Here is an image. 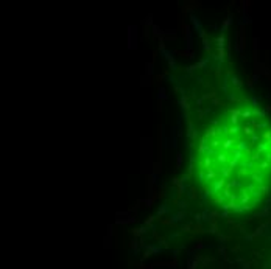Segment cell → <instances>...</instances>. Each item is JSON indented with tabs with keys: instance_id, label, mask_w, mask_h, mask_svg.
Returning <instances> with one entry per match:
<instances>
[{
	"instance_id": "obj_1",
	"label": "cell",
	"mask_w": 271,
	"mask_h": 269,
	"mask_svg": "<svg viewBox=\"0 0 271 269\" xmlns=\"http://www.w3.org/2000/svg\"><path fill=\"white\" fill-rule=\"evenodd\" d=\"M193 179L215 205L248 212L271 193V120L248 100L209 109L192 142Z\"/></svg>"
}]
</instances>
